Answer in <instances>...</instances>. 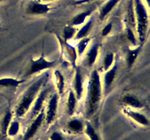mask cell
<instances>
[{
    "instance_id": "1",
    "label": "cell",
    "mask_w": 150,
    "mask_h": 140,
    "mask_svg": "<svg viewBox=\"0 0 150 140\" xmlns=\"http://www.w3.org/2000/svg\"><path fill=\"white\" fill-rule=\"evenodd\" d=\"M103 95L100 76L97 69L91 73L88 83L87 95L85 103V112L87 118L94 116L98 110Z\"/></svg>"
},
{
    "instance_id": "2",
    "label": "cell",
    "mask_w": 150,
    "mask_h": 140,
    "mask_svg": "<svg viewBox=\"0 0 150 140\" xmlns=\"http://www.w3.org/2000/svg\"><path fill=\"white\" fill-rule=\"evenodd\" d=\"M48 78V74L47 73L42 74L25 90L16 109V115L18 118H22L27 113L38 96L40 90L42 88L44 83H46Z\"/></svg>"
},
{
    "instance_id": "3",
    "label": "cell",
    "mask_w": 150,
    "mask_h": 140,
    "mask_svg": "<svg viewBox=\"0 0 150 140\" xmlns=\"http://www.w3.org/2000/svg\"><path fill=\"white\" fill-rule=\"evenodd\" d=\"M135 18L136 21L138 36L140 42L146 41L149 28V13L142 0H134Z\"/></svg>"
},
{
    "instance_id": "4",
    "label": "cell",
    "mask_w": 150,
    "mask_h": 140,
    "mask_svg": "<svg viewBox=\"0 0 150 140\" xmlns=\"http://www.w3.org/2000/svg\"><path fill=\"white\" fill-rule=\"evenodd\" d=\"M57 60H48L45 57L43 53L38 59L32 58L29 63V66L23 74V77H29L36 74L43 70L51 69L57 65Z\"/></svg>"
},
{
    "instance_id": "5",
    "label": "cell",
    "mask_w": 150,
    "mask_h": 140,
    "mask_svg": "<svg viewBox=\"0 0 150 140\" xmlns=\"http://www.w3.org/2000/svg\"><path fill=\"white\" fill-rule=\"evenodd\" d=\"M44 120H45V111L42 109L25 132L23 140H30L31 139L33 138L40 128Z\"/></svg>"
},
{
    "instance_id": "6",
    "label": "cell",
    "mask_w": 150,
    "mask_h": 140,
    "mask_svg": "<svg viewBox=\"0 0 150 140\" xmlns=\"http://www.w3.org/2000/svg\"><path fill=\"white\" fill-rule=\"evenodd\" d=\"M59 96L57 93H54L48 102V106H47L46 113L45 114V121L48 124L52 123L53 121L55 120L56 115L58 108Z\"/></svg>"
},
{
    "instance_id": "7",
    "label": "cell",
    "mask_w": 150,
    "mask_h": 140,
    "mask_svg": "<svg viewBox=\"0 0 150 140\" xmlns=\"http://www.w3.org/2000/svg\"><path fill=\"white\" fill-rule=\"evenodd\" d=\"M58 39L60 42V45H61L62 48H63V50H64V53L65 55L66 58L68 60L69 62L70 63V64L72 65V66L76 68V61H77L78 58V54L76 49L73 46H72L71 45L68 43L66 41L63 40L62 38L58 36Z\"/></svg>"
},
{
    "instance_id": "8",
    "label": "cell",
    "mask_w": 150,
    "mask_h": 140,
    "mask_svg": "<svg viewBox=\"0 0 150 140\" xmlns=\"http://www.w3.org/2000/svg\"><path fill=\"white\" fill-rule=\"evenodd\" d=\"M50 10V7L48 4H43L38 1H31L27 4L26 7V13L34 15H44L48 13Z\"/></svg>"
},
{
    "instance_id": "9",
    "label": "cell",
    "mask_w": 150,
    "mask_h": 140,
    "mask_svg": "<svg viewBox=\"0 0 150 140\" xmlns=\"http://www.w3.org/2000/svg\"><path fill=\"white\" fill-rule=\"evenodd\" d=\"M117 69H118V64L117 61H115V64H113L112 66L108 70L105 71V74H104V93L105 95L108 94L109 92L110 88L112 85L114 81V79L117 74Z\"/></svg>"
},
{
    "instance_id": "10",
    "label": "cell",
    "mask_w": 150,
    "mask_h": 140,
    "mask_svg": "<svg viewBox=\"0 0 150 140\" xmlns=\"http://www.w3.org/2000/svg\"><path fill=\"white\" fill-rule=\"evenodd\" d=\"M122 112L126 116L130 118V119L133 120L137 123L144 125V126H149V119L143 114L133 110L130 108H124L122 109Z\"/></svg>"
},
{
    "instance_id": "11",
    "label": "cell",
    "mask_w": 150,
    "mask_h": 140,
    "mask_svg": "<svg viewBox=\"0 0 150 140\" xmlns=\"http://www.w3.org/2000/svg\"><path fill=\"white\" fill-rule=\"evenodd\" d=\"M48 93H49V88H44L43 90H41L40 93H38V96L35 100L33 106H32V112H31V115L32 117L38 115L40 112L41 109H42L44 102H45Z\"/></svg>"
},
{
    "instance_id": "12",
    "label": "cell",
    "mask_w": 150,
    "mask_h": 140,
    "mask_svg": "<svg viewBox=\"0 0 150 140\" xmlns=\"http://www.w3.org/2000/svg\"><path fill=\"white\" fill-rule=\"evenodd\" d=\"M74 88L75 95L77 100L81 99L83 91V77H82L81 71L79 67H76V73H75L74 78Z\"/></svg>"
},
{
    "instance_id": "13",
    "label": "cell",
    "mask_w": 150,
    "mask_h": 140,
    "mask_svg": "<svg viewBox=\"0 0 150 140\" xmlns=\"http://www.w3.org/2000/svg\"><path fill=\"white\" fill-rule=\"evenodd\" d=\"M122 102L126 106H128L136 109H142L144 107V104L140 100L133 95L125 94L122 98Z\"/></svg>"
},
{
    "instance_id": "14",
    "label": "cell",
    "mask_w": 150,
    "mask_h": 140,
    "mask_svg": "<svg viewBox=\"0 0 150 140\" xmlns=\"http://www.w3.org/2000/svg\"><path fill=\"white\" fill-rule=\"evenodd\" d=\"M120 0H108L101 7L99 11V18L100 20H103L107 15L115 7Z\"/></svg>"
},
{
    "instance_id": "15",
    "label": "cell",
    "mask_w": 150,
    "mask_h": 140,
    "mask_svg": "<svg viewBox=\"0 0 150 140\" xmlns=\"http://www.w3.org/2000/svg\"><path fill=\"white\" fill-rule=\"evenodd\" d=\"M94 23V18L93 17L90 18L89 20L87 22L83 23V25L82 26V27L81 28L80 30L78 31L77 33L75 35V39L78 40V39H83V38L86 37L89 34V33L90 32L91 29H92V26H93Z\"/></svg>"
},
{
    "instance_id": "16",
    "label": "cell",
    "mask_w": 150,
    "mask_h": 140,
    "mask_svg": "<svg viewBox=\"0 0 150 140\" xmlns=\"http://www.w3.org/2000/svg\"><path fill=\"white\" fill-rule=\"evenodd\" d=\"M99 44L98 42H95L92 45L89 52H87V55H86V64H87L88 66H92L96 62L97 58L98 56V52H99Z\"/></svg>"
},
{
    "instance_id": "17",
    "label": "cell",
    "mask_w": 150,
    "mask_h": 140,
    "mask_svg": "<svg viewBox=\"0 0 150 140\" xmlns=\"http://www.w3.org/2000/svg\"><path fill=\"white\" fill-rule=\"evenodd\" d=\"M141 50H142V45L136 46L133 49L129 50L127 54V63L128 68H131L133 64H135L139 53H140Z\"/></svg>"
},
{
    "instance_id": "18",
    "label": "cell",
    "mask_w": 150,
    "mask_h": 140,
    "mask_svg": "<svg viewBox=\"0 0 150 140\" xmlns=\"http://www.w3.org/2000/svg\"><path fill=\"white\" fill-rule=\"evenodd\" d=\"M24 82V80L13 78V77H1L0 78V86L4 88H17Z\"/></svg>"
},
{
    "instance_id": "19",
    "label": "cell",
    "mask_w": 150,
    "mask_h": 140,
    "mask_svg": "<svg viewBox=\"0 0 150 140\" xmlns=\"http://www.w3.org/2000/svg\"><path fill=\"white\" fill-rule=\"evenodd\" d=\"M92 10H88L86 11H83L82 13H79L76 15L71 20V25L73 26H80V25L83 24L85 23L86 19L92 14Z\"/></svg>"
},
{
    "instance_id": "20",
    "label": "cell",
    "mask_w": 150,
    "mask_h": 140,
    "mask_svg": "<svg viewBox=\"0 0 150 140\" xmlns=\"http://www.w3.org/2000/svg\"><path fill=\"white\" fill-rule=\"evenodd\" d=\"M76 102H77V99H76L74 91H73L72 90H70L67 102V110L68 115H73V113L75 112V109H76Z\"/></svg>"
},
{
    "instance_id": "21",
    "label": "cell",
    "mask_w": 150,
    "mask_h": 140,
    "mask_svg": "<svg viewBox=\"0 0 150 140\" xmlns=\"http://www.w3.org/2000/svg\"><path fill=\"white\" fill-rule=\"evenodd\" d=\"M54 77H55L56 85H57L59 94L62 95L64 93V86H65L64 76L59 70H56L54 71Z\"/></svg>"
},
{
    "instance_id": "22",
    "label": "cell",
    "mask_w": 150,
    "mask_h": 140,
    "mask_svg": "<svg viewBox=\"0 0 150 140\" xmlns=\"http://www.w3.org/2000/svg\"><path fill=\"white\" fill-rule=\"evenodd\" d=\"M67 128L70 131L73 132L79 133L81 132L84 128V125L83 122L79 119H73L70 120L67 123Z\"/></svg>"
},
{
    "instance_id": "23",
    "label": "cell",
    "mask_w": 150,
    "mask_h": 140,
    "mask_svg": "<svg viewBox=\"0 0 150 140\" xmlns=\"http://www.w3.org/2000/svg\"><path fill=\"white\" fill-rule=\"evenodd\" d=\"M12 116L13 115H12V112L10 111H7L5 115H4V118H3L1 123V131L3 135L7 134V128L12 121Z\"/></svg>"
},
{
    "instance_id": "24",
    "label": "cell",
    "mask_w": 150,
    "mask_h": 140,
    "mask_svg": "<svg viewBox=\"0 0 150 140\" xmlns=\"http://www.w3.org/2000/svg\"><path fill=\"white\" fill-rule=\"evenodd\" d=\"M85 134L87 135L89 139L90 140H100L99 136L95 131V128L92 125V124L89 122H87L86 123L85 126Z\"/></svg>"
},
{
    "instance_id": "25",
    "label": "cell",
    "mask_w": 150,
    "mask_h": 140,
    "mask_svg": "<svg viewBox=\"0 0 150 140\" xmlns=\"http://www.w3.org/2000/svg\"><path fill=\"white\" fill-rule=\"evenodd\" d=\"M79 42L77 45V49H76V51H77L78 56H81L82 54L84 52L85 50H86V47L88 46L89 43V41H90V38L89 37H84L83 39H79Z\"/></svg>"
},
{
    "instance_id": "26",
    "label": "cell",
    "mask_w": 150,
    "mask_h": 140,
    "mask_svg": "<svg viewBox=\"0 0 150 140\" xmlns=\"http://www.w3.org/2000/svg\"><path fill=\"white\" fill-rule=\"evenodd\" d=\"M76 29L74 26H66L63 31V40L67 42L68 40L71 39L73 36L76 35Z\"/></svg>"
},
{
    "instance_id": "27",
    "label": "cell",
    "mask_w": 150,
    "mask_h": 140,
    "mask_svg": "<svg viewBox=\"0 0 150 140\" xmlns=\"http://www.w3.org/2000/svg\"><path fill=\"white\" fill-rule=\"evenodd\" d=\"M114 63V54L113 52H108L104 58L103 68L104 71H107L113 66Z\"/></svg>"
},
{
    "instance_id": "28",
    "label": "cell",
    "mask_w": 150,
    "mask_h": 140,
    "mask_svg": "<svg viewBox=\"0 0 150 140\" xmlns=\"http://www.w3.org/2000/svg\"><path fill=\"white\" fill-rule=\"evenodd\" d=\"M20 129V124L18 121H11L7 131V134L10 136L17 135Z\"/></svg>"
},
{
    "instance_id": "29",
    "label": "cell",
    "mask_w": 150,
    "mask_h": 140,
    "mask_svg": "<svg viewBox=\"0 0 150 140\" xmlns=\"http://www.w3.org/2000/svg\"><path fill=\"white\" fill-rule=\"evenodd\" d=\"M127 39H129V41H130L133 45L136 46V45H137V40H136V36H135L133 30L129 27L127 28Z\"/></svg>"
},
{
    "instance_id": "30",
    "label": "cell",
    "mask_w": 150,
    "mask_h": 140,
    "mask_svg": "<svg viewBox=\"0 0 150 140\" xmlns=\"http://www.w3.org/2000/svg\"><path fill=\"white\" fill-rule=\"evenodd\" d=\"M112 27H113V25L111 23H109L107 25H105V27L103 29L102 32H101V35H102L103 36H106L107 35L111 32V30H112Z\"/></svg>"
},
{
    "instance_id": "31",
    "label": "cell",
    "mask_w": 150,
    "mask_h": 140,
    "mask_svg": "<svg viewBox=\"0 0 150 140\" xmlns=\"http://www.w3.org/2000/svg\"><path fill=\"white\" fill-rule=\"evenodd\" d=\"M50 140H64V139L60 133L55 131V132L52 133V134L51 135Z\"/></svg>"
},
{
    "instance_id": "32",
    "label": "cell",
    "mask_w": 150,
    "mask_h": 140,
    "mask_svg": "<svg viewBox=\"0 0 150 140\" xmlns=\"http://www.w3.org/2000/svg\"><path fill=\"white\" fill-rule=\"evenodd\" d=\"M98 1V0H78L76 1V4L77 5H80V4H87V3L92 2V1Z\"/></svg>"
},
{
    "instance_id": "33",
    "label": "cell",
    "mask_w": 150,
    "mask_h": 140,
    "mask_svg": "<svg viewBox=\"0 0 150 140\" xmlns=\"http://www.w3.org/2000/svg\"><path fill=\"white\" fill-rule=\"evenodd\" d=\"M40 1H55V0H40Z\"/></svg>"
},
{
    "instance_id": "34",
    "label": "cell",
    "mask_w": 150,
    "mask_h": 140,
    "mask_svg": "<svg viewBox=\"0 0 150 140\" xmlns=\"http://www.w3.org/2000/svg\"><path fill=\"white\" fill-rule=\"evenodd\" d=\"M0 28H1V23H0Z\"/></svg>"
},
{
    "instance_id": "35",
    "label": "cell",
    "mask_w": 150,
    "mask_h": 140,
    "mask_svg": "<svg viewBox=\"0 0 150 140\" xmlns=\"http://www.w3.org/2000/svg\"><path fill=\"white\" fill-rule=\"evenodd\" d=\"M8 140H12V139H8Z\"/></svg>"
},
{
    "instance_id": "36",
    "label": "cell",
    "mask_w": 150,
    "mask_h": 140,
    "mask_svg": "<svg viewBox=\"0 0 150 140\" xmlns=\"http://www.w3.org/2000/svg\"><path fill=\"white\" fill-rule=\"evenodd\" d=\"M0 1H2V0H0Z\"/></svg>"
}]
</instances>
